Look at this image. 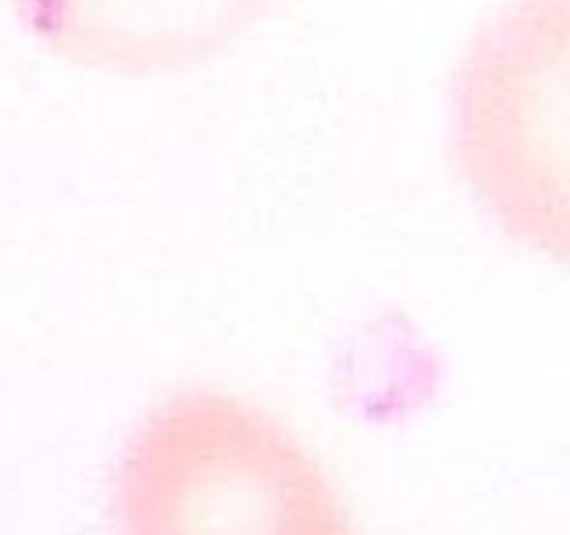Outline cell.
<instances>
[{"label":"cell","instance_id":"obj_1","mask_svg":"<svg viewBox=\"0 0 570 535\" xmlns=\"http://www.w3.org/2000/svg\"><path fill=\"white\" fill-rule=\"evenodd\" d=\"M115 517L118 535H356L307 446L218 389L175 392L136 428Z\"/></svg>","mask_w":570,"mask_h":535}]
</instances>
